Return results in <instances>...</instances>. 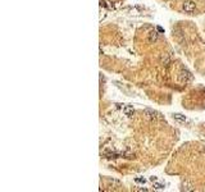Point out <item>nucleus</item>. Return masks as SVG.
Wrapping results in <instances>:
<instances>
[{"label": "nucleus", "instance_id": "obj_10", "mask_svg": "<svg viewBox=\"0 0 205 192\" xmlns=\"http://www.w3.org/2000/svg\"><path fill=\"white\" fill-rule=\"evenodd\" d=\"M136 182H137V183H145L146 181H145L144 178H136Z\"/></svg>", "mask_w": 205, "mask_h": 192}, {"label": "nucleus", "instance_id": "obj_1", "mask_svg": "<svg viewBox=\"0 0 205 192\" xmlns=\"http://www.w3.org/2000/svg\"><path fill=\"white\" fill-rule=\"evenodd\" d=\"M182 9L189 14L194 13V12L196 10V3L194 1V0H185V1L182 3Z\"/></svg>", "mask_w": 205, "mask_h": 192}, {"label": "nucleus", "instance_id": "obj_5", "mask_svg": "<svg viewBox=\"0 0 205 192\" xmlns=\"http://www.w3.org/2000/svg\"><path fill=\"white\" fill-rule=\"evenodd\" d=\"M123 111H124V114H126L128 118H132V117H133V114H135V110H133V108H132L131 105L123 106Z\"/></svg>", "mask_w": 205, "mask_h": 192}, {"label": "nucleus", "instance_id": "obj_4", "mask_svg": "<svg viewBox=\"0 0 205 192\" xmlns=\"http://www.w3.org/2000/svg\"><path fill=\"white\" fill-rule=\"evenodd\" d=\"M144 114L146 115V118L150 119L151 122H156V114H155V111H153L151 109H145Z\"/></svg>", "mask_w": 205, "mask_h": 192}, {"label": "nucleus", "instance_id": "obj_8", "mask_svg": "<svg viewBox=\"0 0 205 192\" xmlns=\"http://www.w3.org/2000/svg\"><path fill=\"white\" fill-rule=\"evenodd\" d=\"M169 63H171V59L168 58V55H164V57H163V66L168 67Z\"/></svg>", "mask_w": 205, "mask_h": 192}, {"label": "nucleus", "instance_id": "obj_6", "mask_svg": "<svg viewBox=\"0 0 205 192\" xmlns=\"http://www.w3.org/2000/svg\"><path fill=\"white\" fill-rule=\"evenodd\" d=\"M182 190L183 191H194V186H192V183H190L189 181H185L182 183Z\"/></svg>", "mask_w": 205, "mask_h": 192}, {"label": "nucleus", "instance_id": "obj_11", "mask_svg": "<svg viewBox=\"0 0 205 192\" xmlns=\"http://www.w3.org/2000/svg\"><path fill=\"white\" fill-rule=\"evenodd\" d=\"M156 29H158L159 32H163V31H164V29H163L162 27H160V26H158V27H156Z\"/></svg>", "mask_w": 205, "mask_h": 192}, {"label": "nucleus", "instance_id": "obj_9", "mask_svg": "<svg viewBox=\"0 0 205 192\" xmlns=\"http://www.w3.org/2000/svg\"><path fill=\"white\" fill-rule=\"evenodd\" d=\"M154 187H155L156 190H163V188H164V184H162V183H155Z\"/></svg>", "mask_w": 205, "mask_h": 192}, {"label": "nucleus", "instance_id": "obj_7", "mask_svg": "<svg viewBox=\"0 0 205 192\" xmlns=\"http://www.w3.org/2000/svg\"><path fill=\"white\" fill-rule=\"evenodd\" d=\"M173 118H174V119H176V120H178V122H186V120H187V118L185 117V115L178 114V113L173 114Z\"/></svg>", "mask_w": 205, "mask_h": 192}, {"label": "nucleus", "instance_id": "obj_3", "mask_svg": "<svg viewBox=\"0 0 205 192\" xmlns=\"http://www.w3.org/2000/svg\"><path fill=\"white\" fill-rule=\"evenodd\" d=\"M158 29H153V31H150L149 32V36H147V41H149V44H154V42H156L158 41V38H159V33H158Z\"/></svg>", "mask_w": 205, "mask_h": 192}, {"label": "nucleus", "instance_id": "obj_2", "mask_svg": "<svg viewBox=\"0 0 205 192\" xmlns=\"http://www.w3.org/2000/svg\"><path fill=\"white\" fill-rule=\"evenodd\" d=\"M180 81L183 82V83H187V82L192 81V74L191 72H189L187 69H182L180 72Z\"/></svg>", "mask_w": 205, "mask_h": 192}]
</instances>
